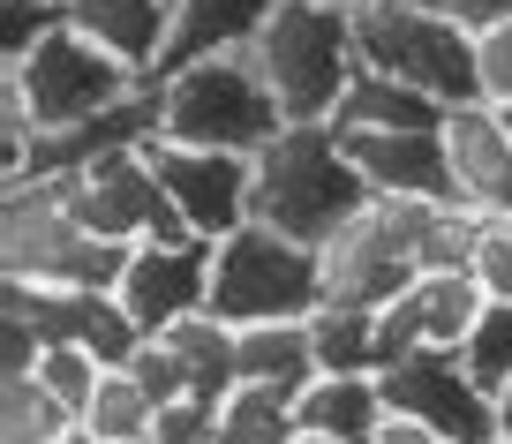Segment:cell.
Returning a JSON list of instances; mask_svg holds the SVG:
<instances>
[{
	"label": "cell",
	"mask_w": 512,
	"mask_h": 444,
	"mask_svg": "<svg viewBox=\"0 0 512 444\" xmlns=\"http://www.w3.org/2000/svg\"><path fill=\"white\" fill-rule=\"evenodd\" d=\"M482 234H490V219H482V211H467V204H422V226H415L422 279H430V271H460V279H475Z\"/></svg>",
	"instance_id": "cb8c5ba5"
},
{
	"label": "cell",
	"mask_w": 512,
	"mask_h": 444,
	"mask_svg": "<svg viewBox=\"0 0 512 444\" xmlns=\"http://www.w3.org/2000/svg\"><path fill=\"white\" fill-rule=\"evenodd\" d=\"M354 46H362V68L384 83H407V91L437 98L445 113L482 106V68H475V38L437 23L415 0H384L369 16H354Z\"/></svg>",
	"instance_id": "8992f818"
},
{
	"label": "cell",
	"mask_w": 512,
	"mask_h": 444,
	"mask_svg": "<svg viewBox=\"0 0 512 444\" xmlns=\"http://www.w3.org/2000/svg\"><path fill=\"white\" fill-rule=\"evenodd\" d=\"M68 429H76V414H68L38 377L0 384V444H61Z\"/></svg>",
	"instance_id": "484cf974"
},
{
	"label": "cell",
	"mask_w": 512,
	"mask_h": 444,
	"mask_svg": "<svg viewBox=\"0 0 512 444\" xmlns=\"http://www.w3.org/2000/svg\"><path fill=\"white\" fill-rule=\"evenodd\" d=\"M166 362H174L181 377V399L189 407H226V399L241 392V369H234V324L219 317H189L174 324V332H159Z\"/></svg>",
	"instance_id": "ac0fdd59"
},
{
	"label": "cell",
	"mask_w": 512,
	"mask_h": 444,
	"mask_svg": "<svg viewBox=\"0 0 512 444\" xmlns=\"http://www.w3.org/2000/svg\"><path fill=\"white\" fill-rule=\"evenodd\" d=\"M279 8H287V0H174V38H166L159 76H174V68H189V61H219V53H249Z\"/></svg>",
	"instance_id": "e0dca14e"
},
{
	"label": "cell",
	"mask_w": 512,
	"mask_h": 444,
	"mask_svg": "<svg viewBox=\"0 0 512 444\" xmlns=\"http://www.w3.org/2000/svg\"><path fill=\"white\" fill-rule=\"evenodd\" d=\"M445 159H452V196L482 219H512V136L497 106H460L445 113Z\"/></svg>",
	"instance_id": "9a60e30c"
},
{
	"label": "cell",
	"mask_w": 512,
	"mask_h": 444,
	"mask_svg": "<svg viewBox=\"0 0 512 444\" xmlns=\"http://www.w3.org/2000/svg\"><path fill=\"white\" fill-rule=\"evenodd\" d=\"M61 31V0H0V68L31 61Z\"/></svg>",
	"instance_id": "f1b7e54d"
},
{
	"label": "cell",
	"mask_w": 512,
	"mask_h": 444,
	"mask_svg": "<svg viewBox=\"0 0 512 444\" xmlns=\"http://www.w3.org/2000/svg\"><path fill=\"white\" fill-rule=\"evenodd\" d=\"M309 347H317V377H384V347H377L369 309H317Z\"/></svg>",
	"instance_id": "7402d4cb"
},
{
	"label": "cell",
	"mask_w": 512,
	"mask_h": 444,
	"mask_svg": "<svg viewBox=\"0 0 512 444\" xmlns=\"http://www.w3.org/2000/svg\"><path fill=\"white\" fill-rule=\"evenodd\" d=\"M324 8H347V16H369V8H384V0H324Z\"/></svg>",
	"instance_id": "e575fe53"
},
{
	"label": "cell",
	"mask_w": 512,
	"mask_h": 444,
	"mask_svg": "<svg viewBox=\"0 0 512 444\" xmlns=\"http://www.w3.org/2000/svg\"><path fill=\"white\" fill-rule=\"evenodd\" d=\"M497 437L512 444V384H505V392H497Z\"/></svg>",
	"instance_id": "836d02e7"
},
{
	"label": "cell",
	"mask_w": 512,
	"mask_h": 444,
	"mask_svg": "<svg viewBox=\"0 0 512 444\" xmlns=\"http://www.w3.org/2000/svg\"><path fill=\"white\" fill-rule=\"evenodd\" d=\"M0 309L23 317L46 347H83L91 362H106V369H128L136 354H144V332L128 324V309L113 302V294H68V286H16V279H0Z\"/></svg>",
	"instance_id": "4fadbf2b"
},
{
	"label": "cell",
	"mask_w": 512,
	"mask_h": 444,
	"mask_svg": "<svg viewBox=\"0 0 512 444\" xmlns=\"http://www.w3.org/2000/svg\"><path fill=\"white\" fill-rule=\"evenodd\" d=\"M460 369H467L490 399L512 384V302H482L475 332L460 339Z\"/></svg>",
	"instance_id": "4316f807"
},
{
	"label": "cell",
	"mask_w": 512,
	"mask_h": 444,
	"mask_svg": "<svg viewBox=\"0 0 512 444\" xmlns=\"http://www.w3.org/2000/svg\"><path fill=\"white\" fill-rule=\"evenodd\" d=\"M475 68H482V106H512V23L475 38Z\"/></svg>",
	"instance_id": "4dcf8cb0"
},
{
	"label": "cell",
	"mask_w": 512,
	"mask_h": 444,
	"mask_svg": "<svg viewBox=\"0 0 512 444\" xmlns=\"http://www.w3.org/2000/svg\"><path fill=\"white\" fill-rule=\"evenodd\" d=\"M151 174H159L166 204L181 211L196 241H226L256 226V159H226V151H189V143H144Z\"/></svg>",
	"instance_id": "8fae6325"
},
{
	"label": "cell",
	"mask_w": 512,
	"mask_h": 444,
	"mask_svg": "<svg viewBox=\"0 0 512 444\" xmlns=\"http://www.w3.org/2000/svg\"><path fill=\"white\" fill-rule=\"evenodd\" d=\"M332 128H445V106L422 91H407V83H384V76H354L347 98H339Z\"/></svg>",
	"instance_id": "44dd1931"
},
{
	"label": "cell",
	"mask_w": 512,
	"mask_h": 444,
	"mask_svg": "<svg viewBox=\"0 0 512 444\" xmlns=\"http://www.w3.org/2000/svg\"><path fill=\"white\" fill-rule=\"evenodd\" d=\"M377 204H460L445 128H332Z\"/></svg>",
	"instance_id": "5bb4252c"
},
{
	"label": "cell",
	"mask_w": 512,
	"mask_h": 444,
	"mask_svg": "<svg viewBox=\"0 0 512 444\" xmlns=\"http://www.w3.org/2000/svg\"><path fill=\"white\" fill-rule=\"evenodd\" d=\"M415 8H430L437 23H452L467 38H490L497 23H512V0H415Z\"/></svg>",
	"instance_id": "1f68e13d"
},
{
	"label": "cell",
	"mask_w": 512,
	"mask_h": 444,
	"mask_svg": "<svg viewBox=\"0 0 512 444\" xmlns=\"http://www.w3.org/2000/svg\"><path fill=\"white\" fill-rule=\"evenodd\" d=\"M121 271H128V249L121 241H98L91 226H76L46 181L8 189V211H0V279L68 286V294H113Z\"/></svg>",
	"instance_id": "5b68a950"
},
{
	"label": "cell",
	"mask_w": 512,
	"mask_h": 444,
	"mask_svg": "<svg viewBox=\"0 0 512 444\" xmlns=\"http://www.w3.org/2000/svg\"><path fill=\"white\" fill-rule=\"evenodd\" d=\"M61 444H98V437H91V429H68V437H61Z\"/></svg>",
	"instance_id": "d590c367"
},
{
	"label": "cell",
	"mask_w": 512,
	"mask_h": 444,
	"mask_svg": "<svg viewBox=\"0 0 512 444\" xmlns=\"http://www.w3.org/2000/svg\"><path fill=\"white\" fill-rule=\"evenodd\" d=\"M377 444H445L437 429H422V422H407V414H392V422L377 429Z\"/></svg>",
	"instance_id": "d6a6232c"
},
{
	"label": "cell",
	"mask_w": 512,
	"mask_h": 444,
	"mask_svg": "<svg viewBox=\"0 0 512 444\" xmlns=\"http://www.w3.org/2000/svg\"><path fill=\"white\" fill-rule=\"evenodd\" d=\"M0 91H16L23 113L38 121V136H53V128L98 121V113H113L121 98H136V91H144V76H128L113 53H98L91 38H76V31L61 23V31L31 53V61L0 68Z\"/></svg>",
	"instance_id": "52a82bcc"
},
{
	"label": "cell",
	"mask_w": 512,
	"mask_h": 444,
	"mask_svg": "<svg viewBox=\"0 0 512 444\" xmlns=\"http://www.w3.org/2000/svg\"><path fill=\"white\" fill-rule=\"evenodd\" d=\"M377 392H384V414H407V422L437 429L445 444H497V399L445 347H422L407 362H392L377 377Z\"/></svg>",
	"instance_id": "30bf717a"
},
{
	"label": "cell",
	"mask_w": 512,
	"mask_h": 444,
	"mask_svg": "<svg viewBox=\"0 0 512 444\" xmlns=\"http://www.w3.org/2000/svg\"><path fill=\"white\" fill-rule=\"evenodd\" d=\"M234 369H241V384H272V392L302 399L309 384H317L309 324H256V332H234Z\"/></svg>",
	"instance_id": "ffe728a7"
},
{
	"label": "cell",
	"mask_w": 512,
	"mask_h": 444,
	"mask_svg": "<svg viewBox=\"0 0 512 444\" xmlns=\"http://www.w3.org/2000/svg\"><path fill=\"white\" fill-rule=\"evenodd\" d=\"M159 414L166 407L136 384V369H106V384H98L83 429H91L98 444H151V437H159Z\"/></svg>",
	"instance_id": "603a6c76"
},
{
	"label": "cell",
	"mask_w": 512,
	"mask_h": 444,
	"mask_svg": "<svg viewBox=\"0 0 512 444\" xmlns=\"http://www.w3.org/2000/svg\"><path fill=\"white\" fill-rule=\"evenodd\" d=\"M159 136L189 143V151H226V159H264L287 136L272 83L256 76L249 53H219V61H189L159 76Z\"/></svg>",
	"instance_id": "7a4b0ae2"
},
{
	"label": "cell",
	"mask_w": 512,
	"mask_h": 444,
	"mask_svg": "<svg viewBox=\"0 0 512 444\" xmlns=\"http://www.w3.org/2000/svg\"><path fill=\"white\" fill-rule=\"evenodd\" d=\"M324 309V256L272 226H241L211 256V317L256 332V324H309Z\"/></svg>",
	"instance_id": "277c9868"
},
{
	"label": "cell",
	"mask_w": 512,
	"mask_h": 444,
	"mask_svg": "<svg viewBox=\"0 0 512 444\" xmlns=\"http://www.w3.org/2000/svg\"><path fill=\"white\" fill-rule=\"evenodd\" d=\"M475 286L490 302H512V219H490V234L475 249Z\"/></svg>",
	"instance_id": "f546056e"
},
{
	"label": "cell",
	"mask_w": 512,
	"mask_h": 444,
	"mask_svg": "<svg viewBox=\"0 0 512 444\" xmlns=\"http://www.w3.org/2000/svg\"><path fill=\"white\" fill-rule=\"evenodd\" d=\"M38 384H46V392L61 399L68 414H76V429H83V414H91L98 384H106V362H91L83 347H46V354H38Z\"/></svg>",
	"instance_id": "83f0119b"
},
{
	"label": "cell",
	"mask_w": 512,
	"mask_h": 444,
	"mask_svg": "<svg viewBox=\"0 0 512 444\" xmlns=\"http://www.w3.org/2000/svg\"><path fill=\"white\" fill-rule=\"evenodd\" d=\"M497 444H505V437H497Z\"/></svg>",
	"instance_id": "74e56055"
},
{
	"label": "cell",
	"mask_w": 512,
	"mask_h": 444,
	"mask_svg": "<svg viewBox=\"0 0 512 444\" xmlns=\"http://www.w3.org/2000/svg\"><path fill=\"white\" fill-rule=\"evenodd\" d=\"M497 121H505V136H512V106H497Z\"/></svg>",
	"instance_id": "8d00e7d4"
},
{
	"label": "cell",
	"mask_w": 512,
	"mask_h": 444,
	"mask_svg": "<svg viewBox=\"0 0 512 444\" xmlns=\"http://www.w3.org/2000/svg\"><path fill=\"white\" fill-rule=\"evenodd\" d=\"M377 204L369 181L354 174L347 143L332 136V121H309V128H287V136L256 159V226L302 241V249H324L347 219Z\"/></svg>",
	"instance_id": "6da1fadb"
},
{
	"label": "cell",
	"mask_w": 512,
	"mask_h": 444,
	"mask_svg": "<svg viewBox=\"0 0 512 444\" xmlns=\"http://www.w3.org/2000/svg\"><path fill=\"white\" fill-rule=\"evenodd\" d=\"M294 422L317 444H377V429L392 422V414H384L377 377H317L294 399Z\"/></svg>",
	"instance_id": "d6986e66"
},
{
	"label": "cell",
	"mask_w": 512,
	"mask_h": 444,
	"mask_svg": "<svg viewBox=\"0 0 512 444\" xmlns=\"http://www.w3.org/2000/svg\"><path fill=\"white\" fill-rule=\"evenodd\" d=\"M211 256H219V241H196V234L136 241L121 286H113V302L128 309V324L144 339L174 332V324H189V317H211Z\"/></svg>",
	"instance_id": "7c38bea8"
},
{
	"label": "cell",
	"mask_w": 512,
	"mask_h": 444,
	"mask_svg": "<svg viewBox=\"0 0 512 444\" xmlns=\"http://www.w3.org/2000/svg\"><path fill=\"white\" fill-rule=\"evenodd\" d=\"M302 422H294V392H272V384H241L219 407V444H294Z\"/></svg>",
	"instance_id": "d4e9b609"
},
{
	"label": "cell",
	"mask_w": 512,
	"mask_h": 444,
	"mask_svg": "<svg viewBox=\"0 0 512 444\" xmlns=\"http://www.w3.org/2000/svg\"><path fill=\"white\" fill-rule=\"evenodd\" d=\"M256 76L272 83L287 128H309V121H332L347 83L362 76V46H354V16L347 8H324V0H287L264 38L249 46Z\"/></svg>",
	"instance_id": "3957f363"
},
{
	"label": "cell",
	"mask_w": 512,
	"mask_h": 444,
	"mask_svg": "<svg viewBox=\"0 0 512 444\" xmlns=\"http://www.w3.org/2000/svg\"><path fill=\"white\" fill-rule=\"evenodd\" d=\"M61 23L151 83L166 61V38H174V0H61Z\"/></svg>",
	"instance_id": "2e32d148"
},
{
	"label": "cell",
	"mask_w": 512,
	"mask_h": 444,
	"mask_svg": "<svg viewBox=\"0 0 512 444\" xmlns=\"http://www.w3.org/2000/svg\"><path fill=\"white\" fill-rule=\"evenodd\" d=\"M422 204H369L362 219H347L324 241V309H392L407 286L422 279V249H415Z\"/></svg>",
	"instance_id": "ba28073f"
},
{
	"label": "cell",
	"mask_w": 512,
	"mask_h": 444,
	"mask_svg": "<svg viewBox=\"0 0 512 444\" xmlns=\"http://www.w3.org/2000/svg\"><path fill=\"white\" fill-rule=\"evenodd\" d=\"M46 189L61 196V211L76 226H91L98 241H121V249H136V241H181V234H189L181 211L166 204V189H159V174H151L144 151L98 159V166H83V174L46 181Z\"/></svg>",
	"instance_id": "9c48e42d"
}]
</instances>
